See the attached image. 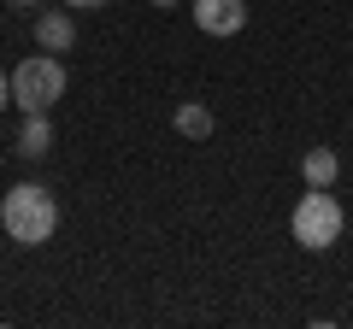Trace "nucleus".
Listing matches in <instances>:
<instances>
[{
	"mask_svg": "<svg viewBox=\"0 0 353 329\" xmlns=\"http://www.w3.org/2000/svg\"><path fill=\"white\" fill-rule=\"evenodd\" d=\"M0 224H6L12 241L41 247V241H53V229H59V206H53V194L41 189V182H18V189H6V200H0Z\"/></svg>",
	"mask_w": 353,
	"mask_h": 329,
	"instance_id": "1",
	"label": "nucleus"
},
{
	"mask_svg": "<svg viewBox=\"0 0 353 329\" xmlns=\"http://www.w3.org/2000/svg\"><path fill=\"white\" fill-rule=\"evenodd\" d=\"M294 241L301 247H312V253H324V247H336L341 241V206H336V194H324V189H306L301 194V206H294Z\"/></svg>",
	"mask_w": 353,
	"mask_h": 329,
	"instance_id": "2",
	"label": "nucleus"
},
{
	"mask_svg": "<svg viewBox=\"0 0 353 329\" xmlns=\"http://www.w3.org/2000/svg\"><path fill=\"white\" fill-rule=\"evenodd\" d=\"M59 94H65V65L53 59V53H41V59L30 53V59L12 71V100L24 106V112H48Z\"/></svg>",
	"mask_w": 353,
	"mask_h": 329,
	"instance_id": "3",
	"label": "nucleus"
},
{
	"mask_svg": "<svg viewBox=\"0 0 353 329\" xmlns=\"http://www.w3.org/2000/svg\"><path fill=\"white\" fill-rule=\"evenodd\" d=\"M194 24L206 36H236L248 24V0H194Z\"/></svg>",
	"mask_w": 353,
	"mask_h": 329,
	"instance_id": "4",
	"label": "nucleus"
},
{
	"mask_svg": "<svg viewBox=\"0 0 353 329\" xmlns=\"http://www.w3.org/2000/svg\"><path fill=\"white\" fill-rule=\"evenodd\" d=\"M36 41H41V47H53V53H65V47L77 41V30H71V12H65V6L41 12V18H36Z\"/></svg>",
	"mask_w": 353,
	"mask_h": 329,
	"instance_id": "5",
	"label": "nucleus"
},
{
	"mask_svg": "<svg viewBox=\"0 0 353 329\" xmlns=\"http://www.w3.org/2000/svg\"><path fill=\"white\" fill-rule=\"evenodd\" d=\"M48 147H53V124H48V112H24V129H18V153H24V159H41Z\"/></svg>",
	"mask_w": 353,
	"mask_h": 329,
	"instance_id": "6",
	"label": "nucleus"
},
{
	"mask_svg": "<svg viewBox=\"0 0 353 329\" xmlns=\"http://www.w3.org/2000/svg\"><path fill=\"white\" fill-rule=\"evenodd\" d=\"M301 171H306V182H312V189H330V182H336V171H341V159L330 147H312L301 159Z\"/></svg>",
	"mask_w": 353,
	"mask_h": 329,
	"instance_id": "7",
	"label": "nucleus"
},
{
	"mask_svg": "<svg viewBox=\"0 0 353 329\" xmlns=\"http://www.w3.org/2000/svg\"><path fill=\"white\" fill-rule=\"evenodd\" d=\"M176 129H183V136H189V141H206V136H212V112H206L201 100L176 106Z\"/></svg>",
	"mask_w": 353,
	"mask_h": 329,
	"instance_id": "8",
	"label": "nucleus"
},
{
	"mask_svg": "<svg viewBox=\"0 0 353 329\" xmlns=\"http://www.w3.org/2000/svg\"><path fill=\"white\" fill-rule=\"evenodd\" d=\"M6 100H12V76L0 71V112H6Z\"/></svg>",
	"mask_w": 353,
	"mask_h": 329,
	"instance_id": "9",
	"label": "nucleus"
},
{
	"mask_svg": "<svg viewBox=\"0 0 353 329\" xmlns=\"http://www.w3.org/2000/svg\"><path fill=\"white\" fill-rule=\"evenodd\" d=\"M65 6H83V12H94V6H106V0H65Z\"/></svg>",
	"mask_w": 353,
	"mask_h": 329,
	"instance_id": "10",
	"label": "nucleus"
},
{
	"mask_svg": "<svg viewBox=\"0 0 353 329\" xmlns=\"http://www.w3.org/2000/svg\"><path fill=\"white\" fill-rule=\"evenodd\" d=\"M6 6H36V0H6Z\"/></svg>",
	"mask_w": 353,
	"mask_h": 329,
	"instance_id": "11",
	"label": "nucleus"
},
{
	"mask_svg": "<svg viewBox=\"0 0 353 329\" xmlns=\"http://www.w3.org/2000/svg\"><path fill=\"white\" fill-rule=\"evenodd\" d=\"M153 6H176V0H153Z\"/></svg>",
	"mask_w": 353,
	"mask_h": 329,
	"instance_id": "12",
	"label": "nucleus"
}]
</instances>
